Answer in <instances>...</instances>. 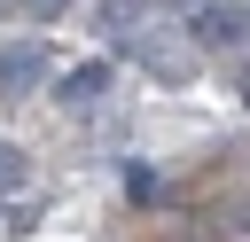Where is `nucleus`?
<instances>
[{"instance_id": "obj_1", "label": "nucleus", "mask_w": 250, "mask_h": 242, "mask_svg": "<svg viewBox=\"0 0 250 242\" xmlns=\"http://www.w3.org/2000/svg\"><path fill=\"white\" fill-rule=\"evenodd\" d=\"M47 62H55V55H47L39 39H8V47H0V101L39 94V86H47Z\"/></svg>"}, {"instance_id": "obj_2", "label": "nucleus", "mask_w": 250, "mask_h": 242, "mask_svg": "<svg viewBox=\"0 0 250 242\" xmlns=\"http://www.w3.org/2000/svg\"><path fill=\"white\" fill-rule=\"evenodd\" d=\"M133 55H141V70L148 78H164V86H180V78H195V55H188V39H172V31H133Z\"/></svg>"}, {"instance_id": "obj_3", "label": "nucleus", "mask_w": 250, "mask_h": 242, "mask_svg": "<svg viewBox=\"0 0 250 242\" xmlns=\"http://www.w3.org/2000/svg\"><path fill=\"white\" fill-rule=\"evenodd\" d=\"M188 39L195 47H242L250 39V8H195L188 16Z\"/></svg>"}, {"instance_id": "obj_4", "label": "nucleus", "mask_w": 250, "mask_h": 242, "mask_svg": "<svg viewBox=\"0 0 250 242\" xmlns=\"http://www.w3.org/2000/svg\"><path fill=\"white\" fill-rule=\"evenodd\" d=\"M102 86H109V62H78V70H70L55 94H62L70 109H86V101H102Z\"/></svg>"}, {"instance_id": "obj_5", "label": "nucleus", "mask_w": 250, "mask_h": 242, "mask_svg": "<svg viewBox=\"0 0 250 242\" xmlns=\"http://www.w3.org/2000/svg\"><path fill=\"white\" fill-rule=\"evenodd\" d=\"M141 8H148V0H102V8H94V23H102V31H141V23H148Z\"/></svg>"}, {"instance_id": "obj_6", "label": "nucleus", "mask_w": 250, "mask_h": 242, "mask_svg": "<svg viewBox=\"0 0 250 242\" xmlns=\"http://www.w3.org/2000/svg\"><path fill=\"white\" fill-rule=\"evenodd\" d=\"M23 180H31V164H23V148H8V141H0V195H16Z\"/></svg>"}, {"instance_id": "obj_7", "label": "nucleus", "mask_w": 250, "mask_h": 242, "mask_svg": "<svg viewBox=\"0 0 250 242\" xmlns=\"http://www.w3.org/2000/svg\"><path fill=\"white\" fill-rule=\"evenodd\" d=\"M31 16H62V8H78V0H23Z\"/></svg>"}, {"instance_id": "obj_8", "label": "nucleus", "mask_w": 250, "mask_h": 242, "mask_svg": "<svg viewBox=\"0 0 250 242\" xmlns=\"http://www.w3.org/2000/svg\"><path fill=\"white\" fill-rule=\"evenodd\" d=\"M242 94H250V78H242Z\"/></svg>"}]
</instances>
